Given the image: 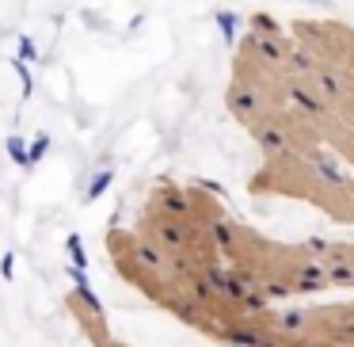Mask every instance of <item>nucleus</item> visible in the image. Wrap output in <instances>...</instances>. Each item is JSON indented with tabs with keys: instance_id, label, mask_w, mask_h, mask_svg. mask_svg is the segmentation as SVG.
I'll return each mask as SVG.
<instances>
[{
	"instance_id": "7",
	"label": "nucleus",
	"mask_w": 354,
	"mask_h": 347,
	"mask_svg": "<svg viewBox=\"0 0 354 347\" xmlns=\"http://www.w3.org/2000/svg\"><path fill=\"white\" fill-rule=\"evenodd\" d=\"M214 19H217V27H221V35H225V39H229V42L236 39V16H232V12H217Z\"/></svg>"
},
{
	"instance_id": "1",
	"label": "nucleus",
	"mask_w": 354,
	"mask_h": 347,
	"mask_svg": "<svg viewBox=\"0 0 354 347\" xmlns=\"http://www.w3.org/2000/svg\"><path fill=\"white\" fill-rule=\"evenodd\" d=\"M225 103H229V111H232V118H240V123H259L263 118V111H267V100L259 96V88L255 84H248L244 77L236 80V84L229 88V96H225Z\"/></svg>"
},
{
	"instance_id": "6",
	"label": "nucleus",
	"mask_w": 354,
	"mask_h": 347,
	"mask_svg": "<svg viewBox=\"0 0 354 347\" xmlns=\"http://www.w3.org/2000/svg\"><path fill=\"white\" fill-rule=\"evenodd\" d=\"M308 164H313V172H316L320 179H328V184H335V187L346 184V176H343V168H339L335 157H328V153H308Z\"/></svg>"
},
{
	"instance_id": "4",
	"label": "nucleus",
	"mask_w": 354,
	"mask_h": 347,
	"mask_svg": "<svg viewBox=\"0 0 354 347\" xmlns=\"http://www.w3.org/2000/svg\"><path fill=\"white\" fill-rule=\"evenodd\" d=\"M308 80H313V88L328 103H339V100H346V96H351V77H346L339 65H320V69H316Z\"/></svg>"
},
{
	"instance_id": "3",
	"label": "nucleus",
	"mask_w": 354,
	"mask_h": 347,
	"mask_svg": "<svg viewBox=\"0 0 354 347\" xmlns=\"http://www.w3.org/2000/svg\"><path fill=\"white\" fill-rule=\"evenodd\" d=\"M252 138H255V145H259L267 157H286V153L293 149L290 130H286L282 123H267V118L252 123Z\"/></svg>"
},
{
	"instance_id": "5",
	"label": "nucleus",
	"mask_w": 354,
	"mask_h": 347,
	"mask_svg": "<svg viewBox=\"0 0 354 347\" xmlns=\"http://www.w3.org/2000/svg\"><path fill=\"white\" fill-rule=\"evenodd\" d=\"M286 103L293 111H301V115H316V118L328 111V100L320 92H313V88H305V80H286Z\"/></svg>"
},
{
	"instance_id": "2",
	"label": "nucleus",
	"mask_w": 354,
	"mask_h": 347,
	"mask_svg": "<svg viewBox=\"0 0 354 347\" xmlns=\"http://www.w3.org/2000/svg\"><path fill=\"white\" fill-rule=\"evenodd\" d=\"M244 42H248V50H252L263 65H270V69H278V73L286 69V62H290V54H293V42L290 39H278V35L255 31V27L248 31Z\"/></svg>"
},
{
	"instance_id": "8",
	"label": "nucleus",
	"mask_w": 354,
	"mask_h": 347,
	"mask_svg": "<svg viewBox=\"0 0 354 347\" xmlns=\"http://www.w3.org/2000/svg\"><path fill=\"white\" fill-rule=\"evenodd\" d=\"M308 4H328V0H308Z\"/></svg>"
}]
</instances>
